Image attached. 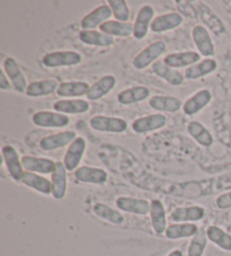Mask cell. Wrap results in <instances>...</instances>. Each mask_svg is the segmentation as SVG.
I'll use <instances>...</instances> for the list:
<instances>
[{"label": "cell", "mask_w": 231, "mask_h": 256, "mask_svg": "<svg viewBox=\"0 0 231 256\" xmlns=\"http://www.w3.org/2000/svg\"><path fill=\"white\" fill-rule=\"evenodd\" d=\"M79 38L82 43L95 46H110L114 43L113 36L94 30H82L80 34H79Z\"/></svg>", "instance_id": "cell-32"}, {"label": "cell", "mask_w": 231, "mask_h": 256, "mask_svg": "<svg viewBox=\"0 0 231 256\" xmlns=\"http://www.w3.org/2000/svg\"><path fill=\"white\" fill-rule=\"evenodd\" d=\"M201 60V56L198 52L194 51H188V52H180V54H172L165 56L164 59V64L170 68H184V67H190L195 64L200 62Z\"/></svg>", "instance_id": "cell-18"}, {"label": "cell", "mask_w": 231, "mask_h": 256, "mask_svg": "<svg viewBox=\"0 0 231 256\" xmlns=\"http://www.w3.org/2000/svg\"><path fill=\"white\" fill-rule=\"evenodd\" d=\"M208 244V235L206 230L203 228H200L198 232L193 236L192 240L188 250V256H202Z\"/></svg>", "instance_id": "cell-38"}, {"label": "cell", "mask_w": 231, "mask_h": 256, "mask_svg": "<svg viewBox=\"0 0 231 256\" xmlns=\"http://www.w3.org/2000/svg\"><path fill=\"white\" fill-rule=\"evenodd\" d=\"M150 219L151 226H152L154 232L162 235V232H166L167 229V220H166V211L164 208L162 201L152 200L151 201V209H150Z\"/></svg>", "instance_id": "cell-22"}, {"label": "cell", "mask_w": 231, "mask_h": 256, "mask_svg": "<svg viewBox=\"0 0 231 256\" xmlns=\"http://www.w3.org/2000/svg\"><path fill=\"white\" fill-rule=\"evenodd\" d=\"M167 123V118L162 114H151L144 118H136L132 123V129L136 134H146V132L162 129Z\"/></svg>", "instance_id": "cell-10"}, {"label": "cell", "mask_w": 231, "mask_h": 256, "mask_svg": "<svg viewBox=\"0 0 231 256\" xmlns=\"http://www.w3.org/2000/svg\"><path fill=\"white\" fill-rule=\"evenodd\" d=\"M154 15V8L146 5L144 6L138 12L136 23L133 25V36L138 40L144 38L148 33L149 26L152 23V18Z\"/></svg>", "instance_id": "cell-17"}, {"label": "cell", "mask_w": 231, "mask_h": 256, "mask_svg": "<svg viewBox=\"0 0 231 256\" xmlns=\"http://www.w3.org/2000/svg\"><path fill=\"white\" fill-rule=\"evenodd\" d=\"M167 256H183V253H182L180 250H175L170 252V253L168 254Z\"/></svg>", "instance_id": "cell-42"}, {"label": "cell", "mask_w": 231, "mask_h": 256, "mask_svg": "<svg viewBox=\"0 0 231 256\" xmlns=\"http://www.w3.org/2000/svg\"><path fill=\"white\" fill-rule=\"evenodd\" d=\"M4 70H5L7 77L10 80L12 87L15 88V90L18 92H26L28 87L26 78L14 58H7L5 60Z\"/></svg>", "instance_id": "cell-7"}, {"label": "cell", "mask_w": 231, "mask_h": 256, "mask_svg": "<svg viewBox=\"0 0 231 256\" xmlns=\"http://www.w3.org/2000/svg\"><path fill=\"white\" fill-rule=\"evenodd\" d=\"M90 126L100 132H113L122 134L128 129V123L123 118L97 116L90 118Z\"/></svg>", "instance_id": "cell-3"}, {"label": "cell", "mask_w": 231, "mask_h": 256, "mask_svg": "<svg viewBox=\"0 0 231 256\" xmlns=\"http://www.w3.org/2000/svg\"><path fill=\"white\" fill-rule=\"evenodd\" d=\"M77 138L76 132L74 131H64L60 132V134L48 136L40 141V147L46 152H51V150H56L64 147V146L72 144Z\"/></svg>", "instance_id": "cell-14"}, {"label": "cell", "mask_w": 231, "mask_h": 256, "mask_svg": "<svg viewBox=\"0 0 231 256\" xmlns=\"http://www.w3.org/2000/svg\"><path fill=\"white\" fill-rule=\"evenodd\" d=\"M149 105L157 111L162 112H177L183 106L180 100L172 96H162L157 95L151 97L149 100Z\"/></svg>", "instance_id": "cell-29"}, {"label": "cell", "mask_w": 231, "mask_h": 256, "mask_svg": "<svg viewBox=\"0 0 231 256\" xmlns=\"http://www.w3.org/2000/svg\"><path fill=\"white\" fill-rule=\"evenodd\" d=\"M116 206L120 210L134 214H150L151 202L144 198H136L130 196H121L116 200Z\"/></svg>", "instance_id": "cell-11"}, {"label": "cell", "mask_w": 231, "mask_h": 256, "mask_svg": "<svg viewBox=\"0 0 231 256\" xmlns=\"http://www.w3.org/2000/svg\"><path fill=\"white\" fill-rule=\"evenodd\" d=\"M56 164L48 158H40L33 156H24L22 158V165L26 172L40 174H52L56 168Z\"/></svg>", "instance_id": "cell-13"}, {"label": "cell", "mask_w": 231, "mask_h": 256, "mask_svg": "<svg viewBox=\"0 0 231 256\" xmlns=\"http://www.w3.org/2000/svg\"><path fill=\"white\" fill-rule=\"evenodd\" d=\"M51 175L52 196L56 200H61L66 194V168L64 162H56V168Z\"/></svg>", "instance_id": "cell-16"}, {"label": "cell", "mask_w": 231, "mask_h": 256, "mask_svg": "<svg viewBox=\"0 0 231 256\" xmlns=\"http://www.w3.org/2000/svg\"><path fill=\"white\" fill-rule=\"evenodd\" d=\"M85 150H86V140L82 138V136H77L74 142L70 144L64 158V164L66 166V170L76 172L79 168L78 166L82 160Z\"/></svg>", "instance_id": "cell-4"}, {"label": "cell", "mask_w": 231, "mask_h": 256, "mask_svg": "<svg viewBox=\"0 0 231 256\" xmlns=\"http://www.w3.org/2000/svg\"><path fill=\"white\" fill-rule=\"evenodd\" d=\"M0 88L4 90H8L12 88L10 84V79H8L5 70H2V72H0Z\"/></svg>", "instance_id": "cell-41"}, {"label": "cell", "mask_w": 231, "mask_h": 256, "mask_svg": "<svg viewBox=\"0 0 231 256\" xmlns=\"http://www.w3.org/2000/svg\"><path fill=\"white\" fill-rule=\"evenodd\" d=\"M193 41L195 46L204 56H213L216 54L214 44H213L212 38L208 34V30L202 25H198L193 28Z\"/></svg>", "instance_id": "cell-12"}, {"label": "cell", "mask_w": 231, "mask_h": 256, "mask_svg": "<svg viewBox=\"0 0 231 256\" xmlns=\"http://www.w3.org/2000/svg\"><path fill=\"white\" fill-rule=\"evenodd\" d=\"M216 67L218 64L214 59L206 58L186 69L185 77L188 79H190V80H195V79H198L213 72L216 69Z\"/></svg>", "instance_id": "cell-27"}, {"label": "cell", "mask_w": 231, "mask_h": 256, "mask_svg": "<svg viewBox=\"0 0 231 256\" xmlns=\"http://www.w3.org/2000/svg\"><path fill=\"white\" fill-rule=\"evenodd\" d=\"M53 108L62 114H82L88 112L90 104L84 100H62L56 102Z\"/></svg>", "instance_id": "cell-24"}, {"label": "cell", "mask_w": 231, "mask_h": 256, "mask_svg": "<svg viewBox=\"0 0 231 256\" xmlns=\"http://www.w3.org/2000/svg\"><path fill=\"white\" fill-rule=\"evenodd\" d=\"M100 32H103L110 36H122L128 38L133 35V25L131 23H122L118 20H108L100 26Z\"/></svg>", "instance_id": "cell-34"}, {"label": "cell", "mask_w": 231, "mask_h": 256, "mask_svg": "<svg viewBox=\"0 0 231 256\" xmlns=\"http://www.w3.org/2000/svg\"><path fill=\"white\" fill-rule=\"evenodd\" d=\"M2 152L4 162L6 164L8 173H10L12 180H16V182H20L22 176L24 174V168L23 165H22V160L20 158L17 150L12 146L7 144L4 146Z\"/></svg>", "instance_id": "cell-5"}, {"label": "cell", "mask_w": 231, "mask_h": 256, "mask_svg": "<svg viewBox=\"0 0 231 256\" xmlns=\"http://www.w3.org/2000/svg\"><path fill=\"white\" fill-rule=\"evenodd\" d=\"M108 5L118 22L128 23V18H130V12H128V4L124 0H110Z\"/></svg>", "instance_id": "cell-39"}, {"label": "cell", "mask_w": 231, "mask_h": 256, "mask_svg": "<svg viewBox=\"0 0 231 256\" xmlns=\"http://www.w3.org/2000/svg\"><path fill=\"white\" fill-rule=\"evenodd\" d=\"M212 98L211 92L208 90H202L190 97V100L185 102L183 105V111L186 116H194L201 111L206 105L210 103Z\"/></svg>", "instance_id": "cell-21"}, {"label": "cell", "mask_w": 231, "mask_h": 256, "mask_svg": "<svg viewBox=\"0 0 231 256\" xmlns=\"http://www.w3.org/2000/svg\"><path fill=\"white\" fill-rule=\"evenodd\" d=\"M59 86V82L56 79H46V80L34 82L28 85L26 95L30 97L48 96L56 92Z\"/></svg>", "instance_id": "cell-26"}, {"label": "cell", "mask_w": 231, "mask_h": 256, "mask_svg": "<svg viewBox=\"0 0 231 256\" xmlns=\"http://www.w3.org/2000/svg\"><path fill=\"white\" fill-rule=\"evenodd\" d=\"M188 131L195 139V141H198L200 144L204 146V147H210L213 144L212 134L208 131V129H206V126L198 121L190 122V124L188 126Z\"/></svg>", "instance_id": "cell-36"}, {"label": "cell", "mask_w": 231, "mask_h": 256, "mask_svg": "<svg viewBox=\"0 0 231 256\" xmlns=\"http://www.w3.org/2000/svg\"><path fill=\"white\" fill-rule=\"evenodd\" d=\"M74 178L82 183L104 184L108 178V173L104 170L97 167L82 166L74 172Z\"/></svg>", "instance_id": "cell-20"}, {"label": "cell", "mask_w": 231, "mask_h": 256, "mask_svg": "<svg viewBox=\"0 0 231 256\" xmlns=\"http://www.w3.org/2000/svg\"><path fill=\"white\" fill-rule=\"evenodd\" d=\"M90 90V86L85 82H68L60 84L58 88V95L64 97H78L87 95Z\"/></svg>", "instance_id": "cell-33"}, {"label": "cell", "mask_w": 231, "mask_h": 256, "mask_svg": "<svg viewBox=\"0 0 231 256\" xmlns=\"http://www.w3.org/2000/svg\"><path fill=\"white\" fill-rule=\"evenodd\" d=\"M183 23V16L178 12H168V14L156 17L150 25V28L154 33H164L166 30H174Z\"/></svg>", "instance_id": "cell-19"}, {"label": "cell", "mask_w": 231, "mask_h": 256, "mask_svg": "<svg viewBox=\"0 0 231 256\" xmlns=\"http://www.w3.org/2000/svg\"><path fill=\"white\" fill-rule=\"evenodd\" d=\"M206 216V210L202 206H180L176 208L170 214V219L175 222H198L204 218Z\"/></svg>", "instance_id": "cell-15"}, {"label": "cell", "mask_w": 231, "mask_h": 256, "mask_svg": "<svg viewBox=\"0 0 231 256\" xmlns=\"http://www.w3.org/2000/svg\"><path fill=\"white\" fill-rule=\"evenodd\" d=\"M22 183L25 184L26 186L35 190L42 194H52V183L51 180L43 178L41 175H38L36 173H32V172H24L23 176H22Z\"/></svg>", "instance_id": "cell-23"}, {"label": "cell", "mask_w": 231, "mask_h": 256, "mask_svg": "<svg viewBox=\"0 0 231 256\" xmlns=\"http://www.w3.org/2000/svg\"><path fill=\"white\" fill-rule=\"evenodd\" d=\"M42 62L50 68L70 67L82 62V56L74 51H56L43 56Z\"/></svg>", "instance_id": "cell-1"}, {"label": "cell", "mask_w": 231, "mask_h": 256, "mask_svg": "<svg viewBox=\"0 0 231 256\" xmlns=\"http://www.w3.org/2000/svg\"><path fill=\"white\" fill-rule=\"evenodd\" d=\"M113 15L112 10L108 5H102L97 7L96 10L90 12L87 16H85L82 20V30H92L96 28H100L102 25L108 20L110 16Z\"/></svg>", "instance_id": "cell-9"}, {"label": "cell", "mask_w": 231, "mask_h": 256, "mask_svg": "<svg viewBox=\"0 0 231 256\" xmlns=\"http://www.w3.org/2000/svg\"><path fill=\"white\" fill-rule=\"evenodd\" d=\"M150 96V90L144 86H136L122 90L118 96V100L123 105H130L144 100Z\"/></svg>", "instance_id": "cell-28"}, {"label": "cell", "mask_w": 231, "mask_h": 256, "mask_svg": "<svg viewBox=\"0 0 231 256\" xmlns=\"http://www.w3.org/2000/svg\"><path fill=\"white\" fill-rule=\"evenodd\" d=\"M195 10H196L198 17L202 20L203 23H206L208 25V28H210L213 33L220 35L226 32L224 22L212 12L210 7H208L206 5H204L203 2H196V6H195Z\"/></svg>", "instance_id": "cell-8"}, {"label": "cell", "mask_w": 231, "mask_h": 256, "mask_svg": "<svg viewBox=\"0 0 231 256\" xmlns=\"http://www.w3.org/2000/svg\"><path fill=\"white\" fill-rule=\"evenodd\" d=\"M32 120L35 126L41 128H64L69 126L70 123V118L66 114L48 111L35 113Z\"/></svg>", "instance_id": "cell-6"}, {"label": "cell", "mask_w": 231, "mask_h": 256, "mask_svg": "<svg viewBox=\"0 0 231 256\" xmlns=\"http://www.w3.org/2000/svg\"><path fill=\"white\" fill-rule=\"evenodd\" d=\"M94 214L104 220H108V222L114 224H121L124 222V216L118 210H114L110 206L104 204V203H96L94 206Z\"/></svg>", "instance_id": "cell-37"}, {"label": "cell", "mask_w": 231, "mask_h": 256, "mask_svg": "<svg viewBox=\"0 0 231 256\" xmlns=\"http://www.w3.org/2000/svg\"><path fill=\"white\" fill-rule=\"evenodd\" d=\"M115 84H116V79L114 76L108 74V76L102 77L100 80H97L94 85L90 86V90L87 94V98L90 100H97L102 98L113 90Z\"/></svg>", "instance_id": "cell-25"}, {"label": "cell", "mask_w": 231, "mask_h": 256, "mask_svg": "<svg viewBox=\"0 0 231 256\" xmlns=\"http://www.w3.org/2000/svg\"><path fill=\"white\" fill-rule=\"evenodd\" d=\"M165 51L166 46L165 43L162 41H157L150 44V46L144 48V50L136 56L134 60H133V66H134L136 69L139 70L149 67L151 64H154V61H156Z\"/></svg>", "instance_id": "cell-2"}, {"label": "cell", "mask_w": 231, "mask_h": 256, "mask_svg": "<svg viewBox=\"0 0 231 256\" xmlns=\"http://www.w3.org/2000/svg\"><path fill=\"white\" fill-rule=\"evenodd\" d=\"M198 227L192 222L172 224L168 226L165 235L170 240H180V238L193 237L198 232Z\"/></svg>", "instance_id": "cell-30"}, {"label": "cell", "mask_w": 231, "mask_h": 256, "mask_svg": "<svg viewBox=\"0 0 231 256\" xmlns=\"http://www.w3.org/2000/svg\"><path fill=\"white\" fill-rule=\"evenodd\" d=\"M216 206L219 209H229L231 208V191L226 192L216 198Z\"/></svg>", "instance_id": "cell-40"}, {"label": "cell", "mask_w": 231, "mask_h": 256, "mask_svg": "<svg viewBox=\"0 0 231 256\" xmlns=\"http://www.w3.org/2000/svg\"><path fill=\"white\" fill-rule=\"evenodd\" d=\"M152 72L156 74L158 77L162 78L164 80H166L167 82H170L174 86H180L184 82V78L180 72L168 67V66L162 62V61H156V62L152 64Z\"/></svg>", "instance_id": "cell-31"}, {"label": "cell", "mask_w": 231, "mask_h": 256, "mask_svg": "<svg viewBox=\"0 0 231 256\" xmlns=\"http://www.w3.org/2000/svg\"><path fill=\"white\" fill-rule=\"evenodd\" d=\"M208 240L216 244L221 250L230 252L231 250V235L226 232L224 229L218 226H211L206 229Z\"/></svg>", "instance_id": "cell-35"}]
</instances>
